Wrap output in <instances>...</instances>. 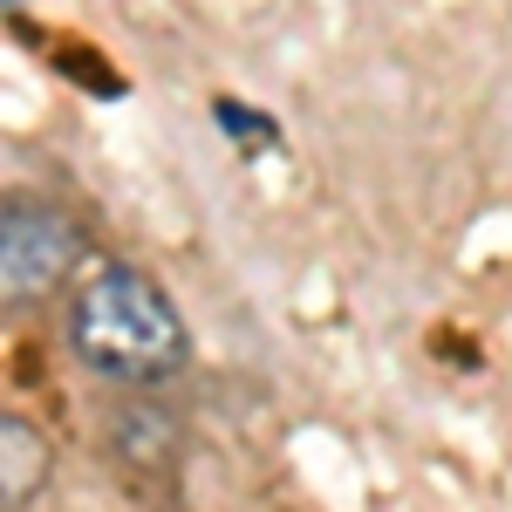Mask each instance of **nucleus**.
Instances as JSON below:
<instances>
[{
    "instance_id": "nucleus-3",
    "label": "nucleus",
    "mask_w": 512,
    "mask_h": 512,
    "mask_svg": "<svg viewBox=\"0 0 512 512\" xmlns=\"http://www.w3.org/2000/svg\"><path fill=\"white\" fill-rule=\"evenodd\" d=\"M0 492H7V512H21L28 499L41 492V478H48V444L35 437L28 417H0Z\"/></svg>"
},
{
    "instance_id": "nucleus-2",
    "label": "nucleus",
    "mask_w": 512,
    "mask_h": 512,
    "mask_svg": "<svg viewBox=\"0 0 512 512\" xmlns=\"http://www.w3.org/2000/svg\"><path fill=\"white\" fill-rule=\"evenodd\" d=\"M76 260H82V233H76V219H62L55 205L14 198L0 212V294L14 308L21 301H41Z\"/></svg>"
},
{
    "instance_id": "nucleus-4",
    "label": "nucleus",
    "mask_w": 512,
    "mask_h": 512,
    "mask_svg": "<svg viewBox=\"0 0 512 512\" xmlns=\"http://www.w3.org/2000/svg\"><path fill=\"white\" fill-rule=\"evenodd\" d=\"M219 123H226L233 137H274V123L253 117V110H239V103H219Z\"/></svg>"
},
{
    "instance_id": "nucleus-1",
    "label": "nucleus",
    "mask_w": 512,
    "mask_h": 512,
    "mask_svg": "<svg viewBox=\"0 0 512 512\" xmlns=\"http://www.w3.org/2000/svg\"><path fill=\"white\" fill-rule=\"evenodd\" d=\"M69 349L110 383H164L192 362L178 301L144 267H103L69 308Z\"/></svg>"
}]
</instances>
